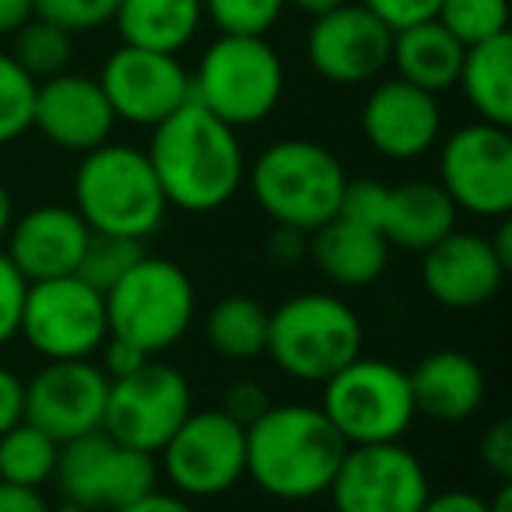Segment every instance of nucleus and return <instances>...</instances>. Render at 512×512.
I'll list each match as a JSON object with an SVG mask.
<instances>
[{
    "mask_svg": "<svg viewBox=\"0 0 512 512\" xmlns=\"http://www.w3.org/2000/svg\"><path fill=\"white\" fill-rule=\"evenodd\" d=\"M386 193H390V186L379 183V179H348V186H344V197H341V211L344 218L358 221V225H372L379 228V221H383V207H386Z\"/></svg>",
    "mask_w": 512,
    "mask_h": 512,
    "instance_id": "nucleus-36",
    "label": "nucleus"
},
{
    "mask_svg": "<svg viewBox=\"0 0 512 512\" xmlns=\"http://www.w3.org/2000/svg\"><path fill=\"white\" fill-rule=\"evenodd\" d=\"M435 22L463 46H477L509 32V0H439Z\"/></svg>",
    "mask_w": 512,
    "mask_h": 512,
    "instance_id": "nucleus-31",
    "label": "nucleus"
},
{
    "mask_svg": "<svg viewBox=\"0 0 512 512\" xmlns=\"http://www.w3.org/2000/svg\"><path fill=\"white\" fill-rule=\"evenodd\" d=\"M106 320L109 337L134 344L148 358L165 355L197 320L193 278L169 256L144 253L106 292Z\"/></svg>",
    "mask_w": 512,
    "mask_h": 512,
    "instance_id": "nucleus-7",
    "label": "nucleus"
},
{
    "mask_svg": "<svg viewBox=\"0 0 512 512\" xmlns=\"http://www.w3.org/2000/svg\"><path fill=\"white\" fill-rule=\"evenodd\" d=\"M204 18L221 36H267L285 15L288 0H200Z\"/></svg>",
    "mask_w": 512,
    "mask_h": 512,
    "instance_id": "nucleus-33",
    "label": "nucleus"
},
{
    "mask_svg": "<svg viewBox=\"0 0 512 512\" xmlns=\"http://www.w3.org/2000/svg\"><path fill=\"white\" fill-rule=\"evenodd\" d=\"M18 337L43 362L95 358L109 341L106 295L78 274L32 281L25 288Z\"/></svg>",
    "mask_w": 512,
    "mask_h": 512,
    "instance_id": "nucleus-9",
    "label": "nucleus"
},
{
    "mask_svg": "<svg viewBox=\"0 0 512 512\" xmlns=\"http://www.w3.org/2000/svg\"><path fill=\"white\" fill-rule=\"evenodd\" d=\"M11 221H15V197H11L8 183L0 179V242H4V235H8Z\"/></svg>",
    "mask_w": 512,
    "mask_h": 512,
    "instance_id": "nucleus-49",
    "label": "nucleus"
},
{
    "mask_svg": "<svg viewBox=\"0 0 512 512\" xmlns=\"http://www.w3.org/2000/svg\"><path fill=\"white\" fill-rule=\"evenodd\" d=\"M155 460L183 498H221L246 477V425L221 407L190 411Z\"/></svg>",
    "mask_w": 512,
    "mask_h": 512,
    "instance_id": "nucleus-10",
    "label": "nucleus"
},
{
    "mask_svg": "<svg viewBox=\"0 0 512 512\" xmlns=\"http://www.w3.org/2000/svg\"><path fill=\"white\" fill-rule=\"evenodd\" d=\"M267 313L249 295H225L204 316L207 348L225 362H253L267 348Z\"/></svg>",
    "mask_w": 512,
    "mask_h": 512,
    "instance_id": "nucleus-28",
    "label": "nucleus"
},
{
    "mask_svg": "<svg viewBox=\"0 0 512 512\" xmlns=\"http://www.w3.org/2000/svg\"><path fill=\"white\" fill-rule=\"evenodd\" d=\"M71 207L95 235L134 242L151 239L169 214V200L144 148L123 141H106L81 155Z\"/></svg>",
    "mask_w": 512,
    "mask_h": 512,
    "instance_id": "nucleus-4",
    "label": "nucleus"
},
{
    "mask_svg": "<svg viewBox=\"0 0 512 512\" xmlns=\"http://www.w3.org/2000/svg\"><path fill=\"white\" fill-rule=\"evenodd\" d=\"M120 43L158 53H183L204 25L200 0H120L113 15Z\"/></svg>",
    "mask_w": 512,
    "mask_h": 512,
    "instance_id": "nucleus-26",
    "label": "nucleus"
},
{
    "mask_svg": "<svg viewBox=\"0 0 512 512\" xmlns=\"http://www.w3.org/2000/svg\"><path fill=\"white\" fill-rule=\"evenodd\" d=\"M113 512H197L190 505V498H183L179 491L172 488H151L144 491L141 498H134V502L120 505V509Z\"/></svg>",
    "mask_w": 512,
    "mask_h": 512,
    "instance_id": "nucleus-45",
    "label": "nucleus"
},
{
    "mask_svg": "<svg viewBox=\"0 0 512 512\" xmlns=\"http://www.w3.org/2000/svg\"><path fill=\"white\" fill-rule=\"evenodd\" d=\"M29 281L15 271L8 253L0 249V351L11 341H18V320H22V302Z\"/></svg>",
    "mask_w": 512,
    "mask_h": 512,
    "instance_id": "nucleus-37",
    "label": "nucleus"
},
{
    "mask_svg": "<svg viewBox=\"0 0 512 512\" xmlns=\"http://www.w3.org/2000/svg\"><path fill=\"white\" fill-rule=\"evenodd\" d=\"M109 376L95 358L43 362V369L25 379V421L43 428L60 446L99 432L106 418Z\"/></svg>",
    "mask_w": 512,
    "mask_h": 512,
    "instance_id": "nucleus-17",
    "label": "nucleus"
},
{
    "mask_svg": "<svg viewBox=\"0 0 512 512\" xmlns=\"http://www.w3.org/2000/svg\"><path fill=\"white\" fill-rule=\"evenodd\" d=\"M116 8H120V0H32V15L53 22L71 36L113 25Z\"/></svg>",
    "mask_w": 512,
    "mask_h": 512,
    "instance_id": "nucleus-35",
    "label": "nucleus"
},
{
    "mask_svg": "<svg viewBox=\"0 0 512 512\" xmlns=\"http://www.w3.org/2000/svg\"><path fill=\"white\" fill-rule=\"evenodd\" d=\"M358 4H365V8L393 32L407 29V25L428 22V18H435V11H439V0H358Z\"/></svg>",
    "mask_w": 512,
    "mask_h": 512,
    "instance_id": "nucleus-38",
    "label": "nucleus"
},
{
    "mask_svg": "<svg viewBox=\"0 0 512 512\" xmlns=\"http://www.w3.org/2000/svg\"><path fill=\"white\" fill-rule=\"evenodd\" d=\"M505 274L509 271L495 256L488 235L481 232L453 228L446 239L421 253V285L428 299L453 313L488 306L502 292Z\"/></svg>",
    "mask_w": 512,
    "mask_h": 512,
    "instance_id": "nucleus-19",
    "label": "nucleus"
},
{
    "mask_svg": "<svg viewBox=\"0 0 512 512\" xmlns=\"http://www.w3.org/2000/svg\"><path fill=\"white\" fill-rule=\"evenodd\" d=\"M36 78L25 67L0 50V148L22 141L32 130V109H36Z\"/></svg>",
    "mask_w": 512,
    "mask_h": 512,
    "instance_id": "nucleus-32",
    "label": "nucleus"
},
{
    "mask_svg": "<svg viewBox=\"0 0 512 512\" xmlns=\"http://www.w3.org/2000/svg\"><path fill=\"white\" fill-rule=\"evenodd\" d=\"M362 344V316L341 295L299 292L267 313L264 355L295 383L323 386L362 355Z\"/></svg>",
    "mask_w": 512,
    "mask_h": 512,
    "instance_id": "nucleus-5",
    "label": "nucleus"
},
{
    "mask_svg": "<svg viewBox=\"0 0 512 512\" xmlns=\"http://www.w3.org/2000/svg\"><path fill=\"white\" fill-rule=\"evenodd\" d=\"M158 477L162 474H158L155 456L123 446L99 428V432H88L60 446L53 481L67 502L81 505L85 512H113L141 498L144 491L158 488Z\"/></svg>",
    "mask_w": 512,
    "mask_h": 512,
    "instance_id": "nucleus-13",
    "label": "nucleus"
},
{
    "mask_svg": "<svg viewBox=\"0 0 512 512\" xmlns=\"http://www.w3.org/2000/svg\"><path fill=\"white\" fill-rule=\"evenodd\" d=\"M358 127L369 148L386 162H418L442 137L439 95L407 85L393 74L369 88Z\"/></svg>",
    "mask_w": 512,
    "mask_h": 512,
    "instance_id": "nucleus-18",
    "label": "nucleus"
},
{
    "mask_svg": "<svg viewBox=\"0 0 512 512\" xmlns=\"http://www.w3.org/2000/svg\"><path fill=\"white\" fill-rule=\"evenodd\" d=\"M407 379H411L418 414L432 421H446V425L474 418L488 397V379H484L477 358L456 348H439L425 355L407 372Z\"/></svg>",
    "mask_w": 512,
    "mask_h": 512,
    "instance_id": "nucleus-22",
    "label": "nucleus"
},
{
    "mask_svg": "<svg viewBox=\"0 0 512 512\" xmlns=\"http://www.w3.org/2000/svg\"><path fill=\"white\" fill-rule=\"evenodd\" d=\"M267 253L278 267H295L309 256V235L299 232V228H285L274 225L271 242H267Z\"/></svg>",
    "mask_w": 512,
    "mask_h": 512,
    "instance_id": "nucleus-43",
    "label": "nucleus"
},
{
    "mask_svg": "<svg viewBox=\"0 0 512 512\" xmlns=\"http://www.w3.org/2000/svg\"><path fill=\"white\" fill-rule=\"evenodd\" d=\"M25 418V379L0 362V435Z\"/></svg>",
    "mask_w": 512,
    "mask_h": 512,
    "instance_id": "nucleus-41",
    "label": "nucleus"
},
{
    "mask_svg": "<svg viewBox=\"0 0 512 512\" xmlns=\"http://www.w3.org/2000/svg\"><path fill=\"white\" fill-rule=\"evenodd\" d=\"M348 179L341 158L309 137H281L246 165V186L256 207L274 225L306 235L337 218Z\"/></svg>",
    "mask_w": 512,
    "mask_h": 512,
    "instance_id": "nucleus-3",
    "label": "nucleus"
},
{
    "mask_svg": "<svg viewBox=\"0 0 512 512\" xmlns=\"http://www.w3.org/2000/svg\"><path fill=\"white\" fill-rule=\"evenodd\" d=\"M0 512H53L43 488H22V484L0 481Z\"/></svg>",
    "mask_w": 512,
    "mask_h": 512,
    "instance_id": "nucleus-46",
    "label": "nucleus"
},
{
    "mask_svg": "<svg viewBox=\"0 0 512 512\" xmlns=\"http://www.w3.org/2000/svg\"><path fill=\"white\" fill-rule=\"evenodd\" d=\"M309 256L320 267V274L337 288H369L390 267V242L383 232L358 221L330 218L316 232H309Z\"/></svg>",
    "mask_w": 512,
    "mask_h": 512,
    "instance_id": "nucleus-23",
    "label": "nucleus"
},
{
    "mask_svg": "<svg viewBox=\"0 0 512 512\" xmlns=\"http://www.w3.org/2000/svg\"><path fill=\"white\" fill-rule=\"evenodd\" d=\"M144 362H148V355H144L141 348H134V344L120 341V337H109V341L99 348V365L109 379L130 376V372L141 369Z\"/></svg>",
    "mask_w": 512,
    "mask_h": 512,
    "instance_id": "nucleus-42",
    "label": "nucleus"
},
{
    "mask_svg": "<svg viewBox=\"0 0 512 512\" xmlns=\"http://www.w3.org/2000/svg\"><path fill=\"white\" fill-rule=\"evenodd\" d=\"M477 456H481L488 474H495L498 481H509L512 477V421L509 418L491 421L481 446H477Z\"/></svg>",
    "mask_w": 512,
    "mask_h": 512,
    "instance_id": "nucleus-39",
    "label": "nucleus"
},
{
    "mask_svg": "<svg viewBox=\"0 0 512 512\" xmlns=\"http://www.w3.org/2000/svg\"><path fill=\"white\" fill-rule=\"evenodd\" d=\"M60 460V442L50 439L43 428L18 421L0 435V481L22 484V488H43L53 481Z\"/></svg>",
    "mask_w": 512,
    "mask_h": 512,
    "instance_id": "nucleus-29",
    "label": "nucleus"
},
{
    "mask_svg": "<svg viewBox=\"0 0 512 512\" xmlns=\"http://www.w3.org/2000/svg\"><path fill=\"white\" fill-rule=\"evenodd\" d=\"M32 130H39L53 148L85 155V151L113 141L116 116L99 78L64 71L36 85Z\"/></svg>",
    "mask_w": 512,
    "mask_h": 512,
    "instance_id": "nucleus-20",
    "label": "nucleus"
},
{
    "mask_svg": "<svg viewBox=\"0 0 512 512\" xmlns=\"http://www.w3.org/2000/svg\"><path fill=\"white\" fill-rule=\"evenodd\" d=\"M11 57L25 67V74L36 81H46L53 74H64L74 57V36L57 29L53 22L32 15L22 29L15 32V50Z\"/></svg>",
    "mask_w": 512,
    "mask_h": 512,
    "instance_id": "nucleus-30",
    "label": "nucleus"
},
{
    "mask_svg": "<svg viewBox=\"0 0 512 512\" xmlns=\"http://www.w3.org/2000/svg\"><path fill=\"white\" fill-rule=\"evenodd\" d=\"M288 4H295V8L306 11V15L313 18V15H323V11H330V8H341V4H348V0H288Z\"/></svg>",
    "mask_w": 512,
    "mask_h": 512,
    "instance_id": "nucleus-50",
    "label": "nucleus"
},
{
    "mask_svg": "<svg viewBox=\"0 0 512 512\" xmlns=\"http://www.w3.org/2000/svg\"><path fill=\"white\" fill-rule=\"evenodd\" d=\"M460 85L467 106L477 113V120L512 127V36L484 39L477 46H467L460 64Z\"/></svg>",
    "mask_w": 512,
    "mask_h": 512,
    "instance_id": "nucleus-27",
    "label": "nucleus"
},
{
    "mask_svg": "<svg viewBox=\"0 0 512 512\" xmlns=\"http://www.w3.org/2000/svg\"><path fill=\"white\" fill-rule=\"evenodd\" d=\"M144 155L169 207L183 214L221 211L246 186L249 162L239 130L221 123L193 99L151 127Z\"/></svg>",
    "mask_w": 512,
    "mask_h": 512,
    "instance_id": "nucleus-1",
    "label": "nucleus"
},
{
    "mask_svg": "<svg viewBox=\"0 0 512 512\" xmlns=\"http://www.w3.org/2000/svg\"><path fill=\"white\" fill-rule=\"evenodd\" d=\"M193 411V386L183 369L148 358L130 376L109 379L102 432L130 449L155 456Z\"/></svg>",
    "mask_w": 512,
    "mask_h": 512,
    "instance_id": "nucleus-12",
    "label": "nucleus"
},
{
    "mask_svg": "<svg viewBox=\"0 0 512 512\" xmlns=\"http://www.w3.org/2000/svg\"><path fill=\"white\" fill-rule=\"evenodd\" d=\"M348 442L320 404H267L246 425V477L278 502L323 498Z\"/></svg>",
    "mask_w": 512,
    "mask_h": 512,
    "instance_id": "nucleus-2",
    "label": "nucleus"
},
{
    "mask_svg": "<svg viewBox=\"0 0 512 512\" xmlns=\"http://www.w3.org/2000/svg\"><path fill=\"white\" fill-rule=\"evenodd\" d=\"M393 29H386L365 4L348 0L341 8L313 15L306 32V60L323 81L341 88L372 85L390 67Z\"/></svg>",
    "mask_w": 512,
    "mask_h": 512,
    "instance_id": "nucleus-16",
    "label": "nucleus"
},
{
    "mask_svg": "<svg viewBox=\"0 0 512 512\" xmlns=\"http://www.w3.org/2000/svg\"><path fill=\"white\" fill-rule=\"evenodd\" d=\"M463 53H467V46L456 36H449L435 18H428V22L407 25V29L393 32L390 67L407 85L442 95L449 88H456Z\"/></svg>",
    "mask_w": 512,
    "mask_h": 512,
    "instance_id": "nucleus-25",
    "label": "nucleus"
},
{
    "mask_svg": "<svg viewBox=\"0 0 512 512\" xmlns=\"http://www.w3.org/2000/svg\"><path fill=\"white\" fill-rule=\"evenodd\" d=\"M99 85L113 106L116 123L158 127L165 116L190 102V71L179 53L141 50L120 43L99 71Z\"/></svg>",
    "mask_w": 512,
    "mask_h": 512,
    "instance_id": "nucleus-15",
    "label": "nucleus"
},
{
    "mask_svg": "<svg viewBox=\"0 0 512 512\" xmlns=\"http://www.w3.org/2000/svg\"><path fill=\"white\" fill-rule=\"evenodd\" d=\"M32 18V0H0V36H15Z\"/></svg>",
    "mask_w": 512,
    "mask_h": 512,
    "instance_id": "nucleus-47",
    "label": "nucleus"
},
{
    "mask_svg": "<svg viewBox=\"0 0 512 512\" xmlns=\"http://www.w3.org/2000/svg\"><path fill=\"white\" fill-rule=\"evenodd\" d=\"M428 495V470L404 439L348 446L327 488L334 512H421Z\"/></svg>",
    "mask_w": 512,
    "mask_h": 512,
    "instance_id": "nucleus-14",
    "label": "nucleus"
},
{
    "mask_svg": "<svg viewBox=\"0 0 512 512\" xmlns=\"http://www.w3.org/2000/svg\"><path fill=\"white\" fill-rule=\"evenodd\" d=\"M456 204L446 197L439 183L428 179H407L400 186H390L383 207L379 232L390 242V249H407V253H425L439 239H446L456 228Z\"/></svg>",
    "mask_w": 512,
    "mask_h": 512,
    "instance_id": "nucleus-24",
    "label": "nucleus"
},
{
    "mask_svg": "<svg viewBox=\"0 0 512 512\" xmlns=\"http://www.w3.org/2000/svg\"><path fill=\"white\" fill-rule=\"evenodd\" d=\"M144 256V242L134 239H116V235H95L88 242L85 256H81V267H78V278H85L92 288H99L102 295L130 271Z\"/></svg>",
    "mask_w": 512,
    "mask_h": 512,
    "instance_id": "nucleus-34",
    "label": "nucleus"
},
{
    "mask_svg": "<svg viewBox=\"0 0 512 512\" xmlns=\"http://www.w3.org/2000/svg\"><path fill=\"white\" fill-rule=\"evenodd\" d=\"M88 242H92V228L74 207L39 204L25 214H15L0 249L8 253L15 271L32 285V281L78 274Z\"/></svg>",
    "mask_w": 512,
    "mask_h": 512,
    "instance_id": "nucleus-21",
    "label": "nucleus"
},
{
    "mask_svg": "<svg viewBox=\"0 0 512 512\" xmlns=\"http://www.w3.org/2000/svg\"><path fill=\"white\" fill-rule=\"evenodd\" d=\"M190 99L242 130L264 123L285 99V64L267 36H221L190 71Z\"/></svg>",
    "mask_w": 512,
    "mask_h": 512,
    "instance_id": "nucleus-6",
    "label": "nucleus"
},
{
    "mask_svg": "<svg viewBox=\"0 0 512 512\" xmlns=\"http://www.w3.org/2000/svg\"><path fill=\"white\" fill-rule=\"evenodd\" d=\"M421 512H488V498L467 488L432 491L421 505Z\"/></svg>",
    "mask_w": 512,
    "mask_h": 512,
    "instance_id": "nucleus-44",
    "label": "nucleus"
},
{
    "mask_svg": "<svg viewBox=\"0 0 512 512\" xmlns=\"http://www.w3.org/2000/svg\"><path fill=\"white\" fill-rule=\"evenodd\" d=\"M491 249H495V256L502 260V267L509 271L512 267V214H505V218L495 221V235H488Z\"/></svg>",
    "mask_w": 512,
    "mask_h": 512,
    "instance_id": "nucleus-48",
    "label": "nucleus"
},
{
    "mask_svg": "<svg viewBox=\"0 0 512 512\" xmlns=\"http://www.w3.org/2000/svg\"><path fill=\"white\" fill-rule=\"evenodd\" d=\"M320 390V411L348 446L400 442L418 418L407 369L390 358H351Z\"/></svg>",
    "mask_w": 512,
    "mask_h": 512,
    "instance_id": "nucleus-8",
    "label": "nucleus"
},
{
    "mask_svg": "<svg viewBox=\"0 0 512 512\" xmlns=\"http://www.w3.org/2000/svg\"><path fill=\"white\" fill-rule=\"evenodd\" d=\"M488 512H512V484L502 481L495 498H488Z\"/></svg>",
    "mask_w": 512,
    "mask_h": 512,
    "instance_id": "nucleus-51",
    "label": "nucleus"
},
{
    "mask_svg": "<svg viewBox=\"0 0 512 512\" xmlns=\"http://www.w3.org/2000/svg\"><path fill=\"white\" fill-rule=\"evenodd\" d=\"M271 404V397H267V390L260 383H253V379H239V383H232L225 390V400H221V411L232 414L235 421H242V425H249V421L256 418V414L264 411V407Z\"/></svg>",
    "mask_w": 512,
    "mask_h": 512,
    "instance_id": "nucleus-40",
    "label": "nucleus"
},
{
    "mask_svg": "<svg viewBox=\"0 0 512 512\" xmlns=\"http://www.w3.org/2000/svg\"><path fill=\"white\" fill-rule=\"evenodd\" d=\"M460 214L498 221L512 214V134L495 123H463L439 148V179Z\"/></svg>",
    "mask_w": 512,
    "mask_h": 512,
    "instance_id": "nucleus-11",
    "label": "nucleus"
}]
</instances>
